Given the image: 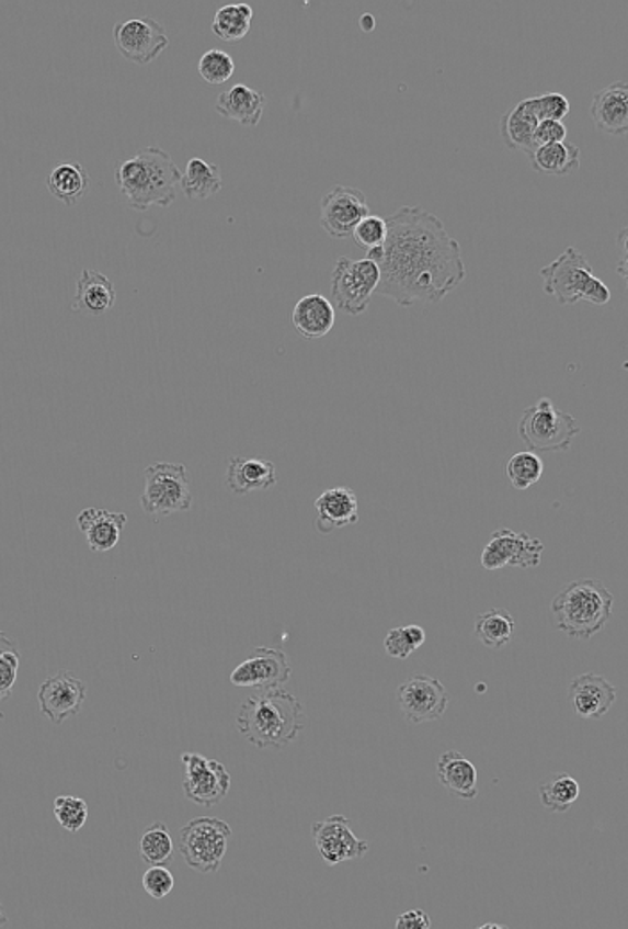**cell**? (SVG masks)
<instances>
[{
  "instance_id": "cell-22",
  "label": "cell",
  "mask_w": 628,
  "mask_h": 929,
  "mask_svg": "<svg viewBox=\"0 0 628 929\" xmlns=\"http://www.w3.org/2000/svg\"><path fill=\"white\" fill-rule=\"evenodd\" d=\"M317 508V530L329 535L334 530L346 528L359 520V501L355 491L349 487H334L323 491L315 501Z\"/></svg>"
},
{
  "instance_id": "cell-34",
  "label": "cell",
  "mask_w": 628,
  "mask_h": 929,
  "mask_svg": "<svg viewBox=\"0 0 628 929\" xmlns=\"http://www.w3.org/2000/svg\"><path fill=\"white\" fill-rule=\"evenodd\" d=\"M139 854L147 865H169L173 860V840L167 824L153 823L139 838Z\"/></svg>"
},
{
  "instance_id": "cell-40",
  "label": "cell",
  "mask_w": 628,
  "mask_h": 929,
  "mask_svg": "<svg viewBox=\"0 0 628 929\" xmlns=\"http://www.w3.org/2000/svg\"><path fill=\"white\" fill-rule=\"evenodd\" d=\"M386 235H388L386 220H384L382 217H379V215H372V213H369L368 217L363 218V220L355 226L354 233H352V238H354L355 243L363 247L365 251H372L375 247L384 246Z\"/></svg>"
},
{
  "instance_id": "cell-44",
  "label": "cell",
  "mask_w": 628,
  "mask_h": 929,
  "mask_svg": "<svg viewBox=\"0 0 628 929\" xmlns=\"http://www.w3.org/2000/svg\"><path fill=\"white\" fill-rule=\"evenodd\" d=\"M431 917L422 910L406 911L395 920L397 929H431Z\"/></svg>"
},
{
  "instance_id": "cell-27",
  "label": "cell",
  "mask_w": 628,
  "mask_h": 929,
  "mask_svg": "<svg viewBox=\"0 0 628 929\" xmlns=\"http://www.w3.org/2000/svg\"><path fill=\"white\" fill-rule=\"evenodd\" d=\"M537 124L539 121L534 113L530 97L511 107L500 121V133L504 136L507 149L522 150L525 155H530L534 150L533 138Z\"/></svg>"
},
{
  "instance_id": "cell-16",
  "label": "cell",
  "mask_w": 628,
  "mask_h": 929,
  "mask_svg": "<svg viewBox=\"0 0 628 929\" xmlns=\"http://www.w3.org/2000/svg\"><path fill=\"white\" fill-rule=\"evenodd\" d=\"M312 840L327 865L361 860L368 852L369 843L355 837L351 820L343 815H332L329 819L312 824Z\"/></svg>"
},
{
  "instance_id": "cell-47",
  "label": "cell",
  "mask_w": 628,
  "mask_h": 929,
  "mask_svg": "<svg viewBox=\"0 0 628 929\" xmlns=\"http://www.w3.org/2000/svg\"><path fill=\"white\" fill-rule=\"evenodd\" d=\"M10 925V919H8V915H5L4 908L0 905V928H5V926Z\"/></svg>"
},
{
  "instance_id": "cell-45",
  "label": "cell",
  "mask_w": 628,
  "mask_h": 929,
  "mask_svg": "<svg viewBox=\"0 0 628 929\" xmlns=\"http://www.w3.org/2000/svg\"><path fill=\"white\" fill-rule=\"evenodd\" d=\"M625 235H627V229H624V231H621V235H619V237H621L619 238V243H621V261H619L618 272L621 277H627V272H625V267H627V260H625V252H627V247H625V238L627 237H625Z\"/></svg>"
},
{
  "instance_id": "cell-43",
  "label": "cell",
  "mask_w": 628,
  "mask_h": 929,
  "mask_svg": "<svg viewBox=\"0 0 628 929\" xmlns=\"http://www.w3.org/2000/svg\"><path fill=\"white\" fill-rule=\"evenodd\" d=\"M568 129L562 122L543 121L534 131V149L541 145L559 144L567 140Z\"/></svg>"
},
{
  "instance_id": "cell-25",
  "label": "cell",
  "mask_w": 628,
  "mask_h": 929,
  "mask_svg": "<svg viewBox=\"0 0 628 929\" xmlns=\"http://www.w3.org/2000/svg\"><path fill=\"white\" fill-rule=\"evenodd\" d=\"M266 97L247 84H235L216 99L215 110L227 121L243 127H255L263 118Z\"/></svg>"
},
{
  "instance_id": "cell-11",
  "label": "cell",
  "mask_w": 628,
  "mask_h": 929,
  "mask_svg": "<svg viewBox=\"0 0 628 929\" xmlns=\"http://www.w3.org/2000/svg\"><path fill=\"white\" fill-rule=\"evenodd\" d=\"M183 790L187 801L213 808L226 800L230 790V775L220 761L209 760L198 752H184Z\"/></svg>"
},
{
  "instance_id": "cell-39",
  "label": "cell",
  "mask_w": 628,
  "mask_h": 929,
  "mask_svg": "<svg viewBox=\"0 0 628 929\" xmlns=\"http://www.w3.org/2000/svg\"><path fill=\"white\" fill-rule=\"evenodd\" d=\"M235 70V59L220 48H212L198 59V73L207 84H224L232 78Z\"/></svg>"
},
{
  "instance_id": "cell-1",
  "label": "cell",
  "mask_w": 628,
  "mask_h": 929,
  "mask_svg": "<svg viewBox=\"0 0 628 929\" xmlns=\"http://www.w3.org/2000/svg\"><path fill=\"white\" fill-rule=\"evenodd\" d=\"M388 235L375 294L402 308L432 306L459 288L466 267L459 241L446 231L442 218L420 206H402L384 218Z\"/></svg>"
},
{
  "instance_id": "cell-21",
  "label": "cell",
  "mask_w": 628,
  "mask_h": 929,
  "mask_svg": "<svg viewBox=\"0 0 628 929\" xmlns=\"http://www.w3.org/2000/svg\"><path fill=\"white\" fill-rule=\"evenodd\" d=\"M226 485L236 496L270 490L277 485L275 463L263 457L232 456L227 465Z\"/></svg>"
},
{
  "instance_id": "cell-36",
  "label": "cell",
  "mask_w": 628,
  "mask_h": 929,
  "mask_svg": "<svg viewBox=\"0 0 628 929\" xmlns=\"http://www.w3.org/2000/svg\"><path fill=\"white\" fill-rule=\"evenodd\" d=\"M427 633L422 626L411 624V626L393 627L389 630L388 635L384 638V649L389 656L399 658V660H408L409 656L413 655L414 650L425 644Z\"/></svg>"
},
{
  "instance_id": "cell-19",
  "label": "cell",
  "mask_w": 628,
  "mask_h": 929,
  "mask_svg": "<svg viewBox=\"0 0 628 929\" xmlns=\"http://www.w3.org/2000/svg\"><path fill=\"white\" fill-rule=\"evenodd\" d=\"M616 689L604 676L587 675L576 676L568 687V698L573 704L576 715L582 718L604 717L616 703Z\"/></svg>"
},
{
  "instance_id": "cell-12",
  "label": "cell",
  "mask_w": 628,
  "mask_h": 929,
  "mask_svg": "<svg viewBox=\"0 0 628 929\" xmlns=\"http://www.w3.org/2000/svg\"><path fill=\"white\" fill-rule=\"evenodd\" d=\"M397 703L409 724H425L445 715L450 698L439 679L414 675L397 690Z\"/></svg>"
},
{
  "instance_id": "cell-13",
  "label": "cell",
  "mask_w": 628,
  "mask_h": 929,
  "mask_svg": "<svg viewBox=\"0 0 628 929\" xmlns=\"http://www.w3.org/2000/svg\"><path fill=\"white\" fill-rule=\"evenodd\" d=\"M368 215V201L359 189L338 184L320 201V226L334 240L352 237L355 226Z\"/></svg>"
},
{
  "instance_id": "cell-28",
  "label": "cell",
  "mask_w": 628,
  "mask_h": 929,
  "mask_svg": "<svg viewBox=\"0 0 628 929\" xmlns=\"http://www.w3.org/2000/svg\"><path fill=\"white\" fill-rule=\"evenodd\" d=\"M90 173L79 161H59L47 178L48 192L67 206H76L90 190Z\"/></svg>"
},
{
  "instance_id": "cell-29",
  "label": "cell",
  "mask_w": 628,
  "mask_h": 929,
  "mask_svg": "<svg viewBox=\"0 0 628 929\" xmlns=\"http://www.w3.org/2000/svg\"><path fill=\"white\" fill-rule=\"evenodd\" d=\"M528 161L536 172L545 175H570L581 169V149L567 140L541 145L528 155Z\"/></svg>"
},
{
  "instance_id": "cell-9",
  "label": "cell",
  "mask_w": 628,
  "mask_h": 929,
  "mask_svg": "<svg viewBox=\"0 0 628 929\" xmlns=\"http://www.w3.org/2000/svg\"><path fill=\"white\" fill-rule=\"evenodd\" d=\"M230 837L229 824L216 817H197L181 829L179 849L190 869L201 874H215L226 858Z\"/></svg>"
},
{
  "instance_id": "cell-4",
  "label": "cell",
  "mask_w": 628,
  "mask_h": 929,
  "mask_svg": "<svg viewBox=\"0 0 628 929\" xmlns=\"http://www.w3.org/2000/svg\"><path fill=\"white\" fill-rule=\"evenodd\" d=\"M614 596L598 579H575L559 590L550 616L556 630L576 641H590L613 616Z\"/></svg>"
},
{
  "instance_id": "cell-15",
  "label": "cell",
  "mask_w": 628,
  "mask_h": 929,
  "mask_svg": "<svg viewBox=\"0 0 628 929\" xmlns=\"http://www.w3.org/2000/svg\"><path fill=\"white\" fill-rule=\"evenodd\" d=\"M541 540L528 533H514L511 530H496L482 551L480 564L486 570H499L504 567L536 568L541 564Z\"/></svg>"
},
{
  "instance_id": "cell-8",
  "label": "cell",
  "mask_w": 628,
  "mask_h": 929,
  "mask_svg": "<svg viewBox=\"0 0 628 929\" xmlns=\"http://www.w3.org/2000/svg\"><path fill=\"white\" fill-rule=\"evenodd\" d=\"M379 281L380 270L375 261L341 256L331 275L332 306L352 317L366 314Z\"/></svg>"
},
{
  "instance_id": "cell-46",
  "label": "cell",
  "mask_w": 628,
  "mask_h": 929,
  "mask_svg": "<svg viewBox=\"0 0 628 929\" xmlns=\"http://www.w3.org/2000/svg\"><path fill=\"white\" fill-rule=\"evenodd\" d=\"M361 30L365 31V33H369V31L375 27V19L372 15H363L361 16Z\"/></svg>"
},
{
  "instance_id": "cell-6",
  "label": "cell",
  "mask_w": 628,
  "mask_h": 929,
  "mask_svg": "<svg viewBox=\"0 0 628 929\" xmlns=\"http://www.w3.org/2000/svg\"><path fill=\"white\" fill-rule=\"evenodd\" d=\"M579 433L575 417L559 410L548 397L528 406L518 424L519 439L530 453H564Z\"/></svg>"
},
{
  "instance_id": "cell-35",
  "label": "cell",
  "mask_w": 628,
  "mask_h": 929,
  "mask_svg": "<svg viewBox=\"0 0 628 929\" xmlns=\"http://www.w3.org/2000/svg\"><path fill=\"white\" fill-rule=\"evenodd\" d=\"M505 473H507L511 487L516 488V490H527L541 479L543 473H545V463L536 453L522 451V453L511 456Z\"/></svg>"
},
{
  "instance_id": "cell-26",
  "label": "cell",
  "mask_w": 628,
  "mask_h": 929,
  "mask_svg": "<svg viewBox=\"0 0 628 929\" xmlns=\"http://www.w3.org/2000/svg\"><path fill=\"white\" fill-rule=\"evenodd\" d=\"M436 772L439 783L459 800L471 801L479 795L476 766L463 752H443L437 760Z\"/></svg>"
},
{
  "instance_id": "cell-33",
  "label": "cell",
  "mask_w": 628,
  "mask_h": 929,
  "mask_svg": "<svg viewBox=\"0 0 628 929\" xmlns=\"http://www.w3.org/2000/svg\"><path fill=\"white\" fill-rule=\"evenodd\" d=\"M581 795V786L573 775L567 772H556L548 775L547 780L539 785V797L548 812L552 814H564L576 803Z\"/></svg>"
},
{
  "instance_id": "cell-10",
  "label": "cell",
  "mask_w": 628,
  "mask_h": 929,
  "mask_svg": "<svg viewBox=\"0 0 628 929\" xmlns=\"http://www.w3.org/2000/svg\"><path fill=\"white\" fill-rule=\"evenodd\" d=\"M113 39L118 53L138 67L156 61L170 45L167 30L152 16L118 22L113 27Z\"/></svg>"
},
{
  "instance_id": "cell-41",
  "label": "cell",
  "mask_w": 628,
  "mask_h": 929,
  "mask_svg": "<svg viewBox=\"0 0 628 929\" xmlns=\"http://www.w3.org/2000/svg\"><path fill=\"white\" fill-rule=\"evenodd\" d=\"M537 121L561 122L570 113V101L562 93L548 92L530 97Z\"/></svg>"
},
{
  "instance_id": "cell-2",
  "label": "cell",
  "mask_w": 628,
  "mask_h": 929,
  "mask_svg": "<svg viewBox=\"0 0 628 929\" xmlns=\"http://www.w3.org/2000/svg\"><path fill=\"white\" fill-rule=\"evenodd\" d=\"M181 175L172 156L158 145L139 149L115 167L116 186L135 212L172 206L178 199Z\"/></svg>"
},
{
  "instance_id": "cell-5",
  "label": "cell",
  "mask_w": 628,
  "mask_h": 929,
  "mask_svg": "<svg viewBox=\"0 0 628 929\" xmlns=\"http://www.w3.org/2000/svg\"><path fill=\"white\" fill-rule=\"evenodd\" d=\"M545 294L561 306L587 301L596 306L610 303L609 286L596 277L590 261L576 247H568L557 260L539 270Z\"/></svg>"
},
{
  "instance_id": "cell-24",
  "label": "cell",
  "mask_w": 628,
  "mask_h": 929,
  "mask_svg": "<svg viewBox=\"0 0 628 929\" xmlns=\"http://www.w3.org/2000/svg\"><path fill=\"white\" fill-rule=\"evenodd\" d=\"M292 322L300 337L320 340L334 328L336 308L322 294L304 295L293 308Z\"/></svg>"
},
{
  "instance_id": "cell-37",
  "label": "cell",
  "mask_w": 628,
  "mask_h": 929,
  "mask_svg": "<svg viewBox=\"0 0 628 929\" xmlns=\"http://www.w3.org/2000/svg\"><path fill=\"white\" fill-rule=\"evenodd\" d=\"M20 669V650L16 642L0 631V703H4L15 689Z\"/></svg>"
},
{
  "instance_id": "cell-18",
  "label": "cell",
  "mask_w": 628,
  "mask_h": 929,
  "mask_svg": "<svg viewBox=\"0 0 628 929\" xmlns=\"http://www.w3.org/2000/svg\"><path fill=\"white\" fill-rule=\"evenodd\" d=\"M590 115L595 127L605 135L627 136L628 84L625 79L610 82L593 95Z\"/></svg>"
},
{
  "instance_id": "cell-17",
  "label": "cell",
  "mask_w": 628,
  "mask_h": 929,
  "mask_svg": "<svg viewBox=\"0 0 628 929\" xmlns=\"http://www.w3.org/2000/svg\"><path fill=\"white\" fill-rule=\"evenodd\" d=\"M88 687L82 679L70 670L45 679L38 690L39 712L54 724H62L67 718L76 717L87 701Z\"/></svg>"
},
{
  "instance_id": "cell-30",
  "label": "cell",
  "mask_w": 628,
  "mask_h": 929,
  "mask_svg": "<svg viewBox=\"0 0 628 929\" xmlns=\"http://www.w3.org/2000/svg\"><path fill=\"white\" fill-rule=\"evenodd\" d=\"M224 186L218 165L207 163L202 158H192L187 161L186 170L181 175V186L184 197L190 201H206L220 192Z\"/></svg>"
},
{
  "instance_id": "cell-3",
  "label": "cell",
  "mask_w": 628,
  "mask_h": 929,
  "mask_svg": "<svg viewBox=\"0 0 628 929\" xmlns=\"http://www.w3.org/2000/svg\"><path fill=\"white\" fill-rule=\"evenodd\" d=\"M306 726L304 706L283 689L258 690L241 704L236 727L258 749L281 751L297 740Z\"/></svg>"
},
{
  "instance_id": "cell-38",
  "label": "cell",
  "mask_w": 628,
  "mask_h": 929,
  "mask_svg": "<svg viewBox=\"0 0 628 929\" xmlns=\"http://www.w3.org/2000/svg\"><path fill=\"white\" fill-rule=\"evenodd\" d=\"M53 812L59 826L70 834H77L87 824L88 815H90L87 801L76 797V795H59V797H56Z\"/></svg>"
},
{
  "instance_id": "cell-42",
  "label": "cell",
  "mask_w": 628,
  "mask_h": 929,
  "mask_svg": "<svg viewBox=\"0 0 628 929\" xmlns=\"http://www.w3.org/2000/svg\"><path fill=\"white\" fill-rule=\"evenodd\" d=\"M141 883H144L145 892L150 897L163 899L173 891L175 877L164 865H150L149 871L145 872Z\"/></svg>"
},
{
  "instance_id": "cell-31",
  "label": "cell",
  "mask_w": 628,
  "mask_h": 929,
  "mask_svg": "<svg viewBox=\"0 0 628 929\" xmlns=\"http://www.w3.org/2000/svg\"><path fill=\"white\" fill-rule=\"evenodd\" d=\"M252 19H254V10L249 4L238 2V4L221 5L213 16L212 30L218 38L235 44L250 33Z\"/></svg>"
},
{
  "instance_id": "cell-20",
  "label": "cell",
  "mask_w": 628,
  "mask_h": 929,
  "mask_svg": "<svg viewBox=\"0 0 628 929\" xmlns=\"http://www.w3.org/2000/svg\"><path fill=\"white\" fill-rule=\"evenodd\" d=\"M127 524V516L104 508H87L77 516V528L87 536L88 547L93 553H107L121 542Z\"/></svg>"
},
{
  "instance_id": "cell-14",
  "label": "cell",
  "mask_w": 628,
  "mask_h": 929,
  "mask_svg": "<svg viewBox=\"0 0 628 929\" xmlns=\"http://www.w3.org/2000/svg\"><path fill=\"white\" fill-rule=\"evenodd\" d=\"M292 664L284 650L255 647L252 656L230 672V683L241 689H283L292 678Z\"/></svg>"
},
{
  "instance_id": "cell-32",
  "label": "cell",
  "mask_w": 628,
  "mask_h": 929,
  "mask_svg": "<svg viewBox=\"0 0 628 929\" xmlns=\"http://www.w3.org/2000/svg\"><path fill=\"white\" fill-rule=\"evenodd\" d=\"M514 631V616L502 608H493L490 612L480 613L476 619V636L490 649L507 646L509 642L513 641Z\"/></svg>"
},
{
  "instance_id": "cell-23",
  "label": "cell",
  "mask_w": 628,
  "mask_h": 929,
  "mask_svg": "<svg viewBox=\"0 0 628 929\" xmlns=\"http://www.w3.org/2000/svg\"><path fill=\"white\" fill-rule=\"evenodd\" d=\"M116 290L113 281L99 270L84 269L77 280L76 297L70 308L76 314H107L115 308Z\"/></svg>"
},
{
  "instance_id": "cell-7",
  "label": "cell",
  "mask_w": 628,
  "mask_h": 929,
  "mask_svg": "<svg viewBox=\"0 0 628 929\" xmlns=\"http://www.w3.org/2000/svg\"><path fill=\"white\" fill-rule=\"evenodd\" d=\"M144 477L141 508L156 522L163 517L192 510V482L186 465L156 462L145 468Z\"/></svg>"
}]
</instances>
